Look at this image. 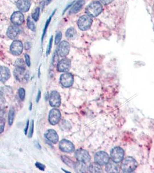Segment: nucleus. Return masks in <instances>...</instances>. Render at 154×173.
I'll list each match as a JSON object with an SVG mask.
<instances>
[{"instance_id":"nucleus-26","label":"nucleus","mask_w":154,"mask_h":173,"mask_svg":"<svg viewBox=\"0 0 154 173\" xmlns=\"http://www.w3.org/2000/svg\"><path fill=\"white\" fill-rule=\"evenodd\" d=\"M61 159L63 161V162L65 163L68 166H69L71 167H73L74 166V163L70 159L67 157V156H61Z\"/></svg>"},{"instance_id":"nucleus-36","label":"nucleus","mask_w":154,"mask_h":173,"mask_svg":"<svg viewBox=\"0 0 154 173\" xmlns=\"http://www.w3.org/2000/svg\"><path fill=\"white\" fill-rule=\"evenodd\" d=\"M35 166L37 168H38L40 170H42V171H44L45 170V165H43V164H41L39 162H36L35 163Z\"/></svg>"},{"instance_id":"nucleus-29","label":"nucleus","mask_w":154,"mask_h":173,"mask_svg":"<svg viewBox=\"0 0 154 173\" xmlns=\"http://www.w3.org/2000/svg\"><path fill=\"white\" fill-rule=\"evenodd\" d=\"M27 26L32 31H35V27L34 25V23L32 22V21L31 20L30 17H28L27 18Z\"/></svg>"},{"instance_id":"nucleus-28","label":"nucleus","mask_w":154,"mask_h":173,"mask_svg":"<svg viewBox=\"0 0 154 173\" xmlns=\"http://www.w3.org/2000/svg\"><path fill=\"white\" fill-rule=\"evenodd\" d=\"M53 15V13H52V16L48 18V20H47V21L46 22V24H45V27H44V29H43V33H42V39H41V41H42H42H43V37H44V36H45V33H46V29H47V27H48V25H49V22H50V21H51V18H52V16Z\"/></svg>"},{"instance_id":"nucleus-43","label":"nucleus","mask_w":154,"mask_h":173,"mask_svg":"<svg viewBox=\"0 0 154 173\" xmlns=\"http://www.w3.org/2000/svg\"><path fill=\"white\" fill-rule=\"evenodd\" d=\"M35 144V146H36V148H38V149H41V146L38 142H36Z\"/></svg>"},{"instance_id":"nucleus-42","label":"nucleus","mask_w":154,"mask_h":173,"mask_svg":"<svg viewBox=\"0 0 154 173\" xmlns=\"http://www.w3.org/2000/svg\"><path fill=\"white\" fill-rule=\"evenodd\" d=\"M31 47V44L30 43H25V49L26 50H28L30 49Z\"/></svg>"},{"instance_id":"nucleus-27","label":"nucleus","mask_w":154,"mask_h":173,"mask_svg":"<svg viewBox=\"0 0 154 173\" xmlns=\"http://www.w3.org/2000/svg\"><path fill=\"white\" fill-rule=\"evenodd\" d=\"M39 13H40L39 8L36 7L34 11V12L32 13V17L35 21H37L38 20L39 16Z\"/></svg>"},{"instance_id":"nucleus-21","label":"nucleus","mask_w":154,"mask_h":173,"mask_svg":"<svg viewBox=\"0 0 154 173\" xmlns=\"http://www.w3.org/2000/svg\"><path fill=\"white\" fill-rule=\"evenodd\" d=\"M74 167L78 172H85L87 170V167L85 163L79 161L74 163Z\"/></svg>"},{"instance_id":"nucleus-8","label":"nucleus","mask_w":154,"mask_h":173,"mask_svg":"<svg viewBox=\"0 0 154 173\" xmlns=\"http://www.w3.org/2000/svg\"><path fill=\"white\" fill-rule=\"evenodd\" d=\"M70 49V46L68 42L67 41L61 42L57 48V52L60 57H64L67 55L69 53Z\"/></svg>"},{"instance_id":"nucleus-31","label":"nucleus","mask_w":154,"mask_h":173,"mask_svg":"<svg viewBox=\"0 0 154 173\" xmlns=\"http://www.w3.org/2000/svg\"><path fill=\"white\" fill-rule=\"evenodd\" d=\"M62 37V34L61 32H57L55 36V39H54V43L56 44H57L60 43L61 39Z\"/></svg>"},{"instance_id":"nucleus-35","label":"nucleus","mask_w":154,"mask_h":173,"mask_svg":"<svg viewBox=\"0 0 154 173\" xmlns=\"http://www.w3.org/2000/svg\"><path fill=\"white\" fill-rule=\"evenodd\" d=\"M33 131H34V121H32L31 123V126H30V132H29V135H28L29 138L32 137V134H33Z\"/></svg>"},{"instance_id":"nucleus-2","label":"nucleus","mask_w":154,"mask_h":173,"mask_svg":"<svg viewBox=\"0 0 154 173\" xmlns=\"http://www.w3.org/2000/svg\"><path fill=\"white\" fill-rule=\"evenodd\" d=\"M102 6L101 3L98 1L92 2L86 7V12L87 14L91 17H97L102 11Z\"/></svg>"},{"instance_id":"nucleus-34","label":"nucleus","mask_w":154,"mask_h":173,"mask_svg":"<svg viewBox=\"0 0 154 173\" xmlns=\"http://www.w3.org/2000/svg\"><path fill=\"white\" fill-rule=\"evenodd\" d=\"M58 54L57 52V51L54 54V55H53V63L54 64V65H57L58 63Z\"/></svg>"},{"instance_id":"nucleus-45","label":"nucleus","mask_w":154,"mask_h":173,"mask_svg":"<svg viewBox=\"0 0 154 173\" xmlns=\"http://www.w3.org/2000/svg\"><path fill=\"white\" fill-rule=\"evenodd\" d=\"M48 2H49V1H52V0H47Z\"/></svg>"},{"instance_id":"nucleus-32","label":"nucleus","mask_w":154,"mask_h":173,"mask_svg":"<svg viewBox=\"0 0 154 173\" xmlns=\"http://www.w3.org/2000/svg\"><path fill=\"white\" fill-rule=\"evenodd\" d=\"M5 127V119L2 118H0V133H2Z\"/></svg>"},{"instance_id":"nucleus-4","label":"nucleus","mask_w":154,"mask_h":173,"mask_svg":"<svg viewBox=\"0 0 154 173\" xmlns=\"http://www.w3.org/2000/svg\"><path fill=\"white\" fill-rule=\"evenodd\" d=\"M124 155L123 149L119 146L113 148L111 152V157L112 160L115 163H119L122 161Z\"/></svg>"},{"instance_id":"nucleus-9","label":"nucleus","mask_w":154,"mask_h":173,"mask_svg":"<svg viewBox=\"0 0 154 173\" xmlns=\"http://www.w3.org/2000/svg\"><path fill=\"white\" fill-rule=\"evenodd\" d=\"M75 156L78 161L83 163H86L90 159V156L89 152L87 151L82 149H79L76 150Z\"/></svg>"},{"instance_id":"nucleus-33","label":"nucleus","mask_w":154,"mask_h":173,"mask_svg":"<svg viewBox=\"0 0 154 173\" xmlns=\"http://www.w3.org/2000/svg\"><path fill=\"white\" fill-rule=\"evenodd\" d=\"M5 99L2 95H0V111L2 110L5 106Z\"/></svg>"},{"instance_id":"nucleus-23","label":"nucleus","mask_w":154,"mask_h":173,"mask_svg":"<svg viewBox=\"0 0 154 173\" xmlns=\"http://www.w3.org/2000/svg\"><path fill=\"white\" fill-rule=\"evenodd\" d=\"M89 170L91 172H101L102 170L100 165L97 163H91L89 167Z\"/></svg>"},{"instance_id":"nucleus-19","label":"nucleus","mask_w":154,"mask_h":173,"mask_svg":"<svg viewBox=\"0 0 154 173\" xmlns=\"http://www.w3.org/2000/svg\"><path fill=\"white\" fill-rule=\"evenodd\" d=\"M10 71L9 69L5 66L0 67V81L5 82L10 77Z\"/></svg>"},{"instance_id":"nucleus-37","label":"nucleus","mask_w":154,"mask_h":173,"mask_svg":"<svg viewBox=\"0 0 154 173\" xmlns=\"http://www.w3.org/2000/svg\"><path fill=\"white\" fill-rule=\"evenodd\" d=\"M52 40H53V36L51 37V38L49 40V45H48V47H47V54L49 55L50 50H51V48H52Z\"/></svg>"},{"instance_id":"nucleus-3","label":"nucleus","mask_w":154,"mask_h":173,"mask_svg":"<svg viewBox=\"0 0 154 173\" xmlns=\"http://www.w3.org/2000/svg\"><path fill=\"white\" fill-rule=\"evenodd\" d=\"M93 20L90 16L85 14L80 16L78 21V26L79 28L82 31H86L89 29L91 24Z\"/></svg>"},{"instance_id":"nucleus-38","label":"nucleus","mask_w":154,"mask_h":173,"mask_svg":"<svg viewBox=\"0 0 154 173\" xmlns=\"http://www.w3.org/2000/svg\"><path fill=\"white\" fill-rule=\"evenodd\" d=\"M25 63H26L27 65L28 66H30V64H31V62H30V58L29 55L28 54H25Z\"/></svg>"},{"instance_id":"nucleus-14","label":"nucleus","mask_w":154,"mask_h":173,"mask_svg":"<svg viewBox=\"0 0 154 173\" xmlns=\"http://www.w3.org/2000/svg\"><path fill=\"white\" fill-rule=\"evenodd\" d=\"M49 103L52 107H59L61 103V98L59 93L56 91L52 92L49 96Z\"/></svg>"},{"instance_id":"nucleus-39","label":"nucleus","mask_w":154,"mask_h":173,"mask_svg":"<svg viewBox=\"0 0 154 173\" xmlns=\"http://www.w3.org/2000/svg\"><path fill=\"white\" fill-rule=\"evenodd\" d=\"M100 2L104 5H108L111 3L113 0H100Z\"/></svg>"},{"instance_id":"nucleus-22","label":"nucleus","mask_w":154,"mask_h":173,"mask_svg":"<svg viewBox=\"0 0 154 173\" xmlns=\"http://www.w3.org/2000/svg\"><path fill=\"white\" fill-rule=\"evenodd\" d=\"M84 3H85L84 0H78L74 4L73 7L71 9L70 12L72 13H76L78 12L81 9V8L82 7Z\"/></svg>"},{"instance_id":"nucleus-5","label":"nucleus","mask_w":154,"mask_h":173,"mask_svg":"<svg viewBox=\"0 0 154 173\" xmlns=\"http://www.w3.org/2000/svg\"><path fill=\"white\" fill-rule=\"evenodd\" d=\"M14 75L16 80L19 81H23L24 80H27L29 74L25 72V66H15Z\"/></svg>"},{"instance_id":"nucleus-1","label":"nucleus","mask_w":154,"mask_h":173,"mask_svg":"<svg viewBox=\"0 0 154 173\" xmlns=\"http://www.w3.org/2000/svg\"><path fill=\"white\" fill-rule=\"evenodd\" d=\"M137 167L136 160L132 157H127L122 163L121 168L124 172H131L135 170Z\"/></svg>"},{"instance_id":"nucleus-41","label":"nucleus","mask_w":154,"mask_h":173,"mask_svg":"<svg viewBox=\"0 0 154 173\" xmlns=\"http://www.w3.org/2000/svg\"><path fill=\"white\" fill-rule=\"evenodd\" d=\"M28 125H29V121L28 120L27 122V123H26V126H25V129H24V133H25V134H27V130H28Z\"/></svg>"},{"instance_id":"nucleus-40","label":"nucleus","mask_w":154,"mask_h":173,"mask_svg":"<svg viewBox=\"0 0 154 173\" xmlns=\"http://www.w3.org/2000/svg\"><path fill=\"white\" fill-rule=\"evenodd\" d=\"M41 91L39 90L38 91V94H37V96H36V102H39L40 99H41Z\"/></svg>"},{"instance_id":"nucleus-7","label":"nucleus","mask_w":154,"mask_h":173,"mask_svg":"<svg viewBox=\"0 0 154 173\" xmlns=\"http://www.w3.org/2000/svg\"><path fill=\"white\" fill-rule=\"evenodd\" d=\"M61 84L65 88H68L72 86L74 82V76L72 74L65 73L61 75L60 78Z\"/></svg>"},{"instance_id":"nucleus-30","label":"nucleus","mask_w":154,"mask_h":173,"mask_svg":"<svg viewBox=\"0 0 154 173\" xmlns=\"http://www.w3.org/2000/svg\"><path fill=\"white\" fill-rule=\"evenodd\" d=\"M18 92H19L18 93H19V96L20 99L21 100H23L24 99V98H25V90L24 89V88H19Z\"/></svg>"},{"instance_id":"nucleus-10","label":"nucleus","mask_w":154,"mask_h":173,"mask_svg":"<svg viewBox=\"0 0 154 173\" xmlns=\"http://www.w3.org/2000/svg\"><path fill=\"white\" fill-rule=\"evenodd\" d=\"M61 118V113L57 109L53 108L50 110L49 115V121L50 124L55 125L58 123Z\"/></svg>"},{"instance_id":"nucleus-17","label":"nucleus","mask_w":154,"mask_h":173,"mask_svg":"<svg viewBox=\"0 0 154 173\" xmlns=\"http://www.w3.org/2000/svg\"><path fill=\"white\" fill-rule=\"evenodd\" d=\"M16 5L19 10L21 12H27L31 6V2L29 0H19Z\"/></svg>"},{"instance_id":"nucleus-18","label":"nucleus","mask_w":154,"mask_h":173,"mask_svg":"<svg viewBox=\"0 0 154 173\" xmlns=\"http://www.w3.org/2000/svg\"><path fill=\"white\" fill-rule=\"evenodd\" d=\"M19 32L20 28L18 25L10 26L7 30V35L9 38L13 39L18 35Z\"/></svg>"},{"instance_id":"nucleus-24","label":"nucleus","mask_w":154,"mask_h":173,"mask_svg":"<svg viewBox=\"0 0 154 173\" xmlns=\"http://www.w3.org/2000/svg\"><path fill=\"white\" fill-rule=\"evenodd\" d=\"M65 36L69 39H73L76 36V31L72 27L69 28L65 32Z\"/></svg>"},{"instance_id":"nucleus-11","label":"nucleus","mask_w":154,"mask_h":173,"mask_svg":"<svg viewBox=\"0 0 154 173\" xmlns=\"http://www.w3.org/2000/svg\"><path fill=\"white\" fill-rule=\"evenodd\" d=\"M60 149L64 152H72L74 151V144L69 140L64 139L62 140L59 143Z\"/></svg>"},{"instance_id":"nucleus-44","label":"nucleus","mask_w":154,"mask_h":173,"mask_svg":"<svg viewBox=\"0 0 154 173\" xmlns=\"http://www.w3.org/2000/svg\"><path fill=\"white\" fill-rule=\"evenodd\" d=\"M32 103H30V110H31V109H32Z\"/></svg>"},{"instance_id":"nucleus-25","label":"nucleus","mask_w":154,"mask_h":173,"mask_svg":"<svg viewBox=\"0 0 154 173\" xmlns=\"http://www.w3.org/2000/svg\"><path fill=\"white\" fill-rule=\"evenodd\" d=\"M14 111L13 108H11L9 111L8 114V123L9 125H12L14 119Z\"/></svg>"},{"instance_id":"nucleus-20","label":"nucleus","mask_w":154,"mask_h":173,"mask_svg":"<svg viewBox=\"0 0 154 173\" xmlns=\"http://www.w3.org/2000/svg\"><path fill=\"white\" fill-rule=\"evenodd\" d=\"M105 170L107 172L110 173H116L119 172V167L115 162L108 163L105 166Z\"/></svg>"},{"instance_id":"nucleus-6","label":"nucleus","mask_w":154,"mask_h":173,"mask_svg":"<svg viewBox=\"0 0 154 173\" xmlns=\"http://www.w3.org/2000/svg\"><path fill=\"white\" fill-rule=\"evenodd\" d=\"M109 156L104 151H99L96 153L94 155V160L96 163L100 166L106 165L109 162Z\"/></svg>"},{"instance_id":"nucleus-16","label":"nucleus","mask_w":154,"mask_h":173,"mask_svg":"<svg viewBox=\"0 0 154 173\" xmlns=\"http://www.w3.org/2000/svg\"><path fill=\"white\" fill-rule=\"evenodd\" d=\"M45 137L50 142L56 144L58 141V136L57 132L53 129L47 130L45 134Z\"/></svg>"},{"instance_id":"nucleus-12","label":"nucleus","mask_w":154,"mask_h":173,"mask_svg":"<svg viewBox=\"0 0 154 173\" xmlns=\"http://www.w3.org/2000/svg\"><path fill=\"white\" fill-rule=\"evenodd\" d=\"M23 49V45L21 42L14 40L10 45V51L15 55H19L21 54Z\"/></svg>"},{"instance_id":"nucleus-15","label":"nucleus","mask_w":154,"mask_h":173,"mask_svg":"<svg viewBox=\"0 0 154 173\" xmlns=\"http://www.w3.org/2000/svg\"><path fill=\"white\" fill-rule=\"evenodd\" d=\"M11 21L16 25H20L24 22V15L20 11L14 12L11 16Z\"/></svg>"},{"instance_id":"nucleus-13","label":"nucleus","mask_w":154,"mask_h":173,"mask_svg":"<svg viewBox=\"0 0 154 173\" xmlns=\"http://www.w3.org/2000/svg\"><path fill=\"white\" fill-rule=\"evenodd\" d=\"M71 67V61L67 58L62 59L59 61L57 65V68L58 72H68Z\"/></svg>"}]
</instances>
